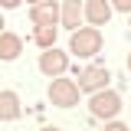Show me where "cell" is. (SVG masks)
<instances>
[{"label":"cell","mask_w":131,"mask_h":131,"mask_svg":"<svg viewBox=\"0 0 131 131\" xmlns=\"http://www.w3.org/2000/svg\"><path fill=\"white\" fill-rule=\"evenodd\" d=\"M66 66H69V56H66V52H59L56 46H46V52L39 56V69H43L46 75H62Z\"/></svg>","instance_id":"5b68a950"},{"label":"cell","mask_w":131,"mask_h":131,"mask_svg":"<svg viewBox=\"0 0 131 131\" xmlns=\"http://www.w3.org/2000/svg\"><path fill=\"white\" fill-rule=\"evenodd\" d=\"M36 43L43 49L52 46V43H56V26H39V30H36Z\"/></svg>","instance_id":"8fae6325"},{"label":"cell","mask_w":131,"mask_h":131,"mask_svg":"<svg viewBox=\"0 0 131 131\" xmlns=\"http://www.w3.org/2000/svg\"><path fill=\"white\" fill-rule=\"evenodd\" d=\"M108 79H112V75H108L105 66H89V69L79 75L75 85H79V92H98V89H105V82H108Z\"/></svg>","instance_id":"277c9868"},{"label":"cell","mask_w":131,"mask_h":131,"mask_svg":"<svg viewBox=\"0 0 131 131\" xmlns=\"http://www.w3.org/2000/svg\"><path fill=\"white\" fill-rule=\"evenodd\" d=\"M85 16H89V23L105 26L108 16H112V3H105V0H89V3H85Z\"/></svg>","instance_id":"52a82bcc"},{"label":"cell","mask_w":131,"mask_h":131,"mask_svg":"<svg viewBox=\"0 0 131 131\" xmlns=\"http://www.w3.org/2000/svg\"><path fill=\"white\" fill-rule=\"evenodd\" d=\"M20 49H23L20 36H13V33H0V59H3V62L16 59V56H20Z\"/></svg>","instance_id":"9c48e42d"},{"label":"cell","mask_w":131,"mask_h":131,"mask_svg":"<svg viewBox=\"0 0 131 131\" xmlns=\"http://www.w3.org/2000/svg\"><path fill=\"white\" fill-rule=\"evenodd\" d=\"M0 3H3L7 10H13V7H20V0H0Z\"/></svg>","instance_id":"5bb4252c"},{"label":"cell","mask_w":131,"mask_h":131,"mask_svg":"<svg viewBox=\"0 0 131 131\" xmlns=\"http://www.w3.org/2000/svg\"><path fill=\"white\" fill-rule=\"evenodd\" d=\"M89 108H92V115H95V118H115V115L121 112V98H118V92L98 89V92H92Z\"/></svg>","instance_id":"6da1fadb"},{"label":"cell","mask_w":131,"mask_h":131,"mask_svg":"<svg viewBox=\"0 0 131 131\" xmlns=\"http://www.w3.org/2000/svg\"><path fill=\"white\" fill-rule=\"evenodd\" d=\"M49 102L59 105V108L79 105V85H75L72 79H56L52 85H49Z\"/></svg>","instance_id":"3957f363"},{"label":"cell","mask_w":131,"mask_h":131,"mask_svg":"<svg viewBox=\"0 0 131 131\" xmlns=\"http://www.w3.org/2000/svg\"><path fill=\"white\" fill-rule=\"evenodd\" d=\"M43 131H59V128H56V125H52V128H43Z\"/></svg>","instance_id":"9a60e30c"},{"label":"cell","mask_w":131,"mask_h":131,"mask_svg":"<svg viewBox=\"0 0 131 131\" xmlns=\"http://www.w3.org/2000/svg\"><path fill=\"white\" fill-rule=\"evenodd\" d=\"M79 16H82V10H79V0H66V7H62V13H59V20H62V26H79Z\"/></svg>","instance_id":"30bf717a"},{"label":"cell","mask_w":131,"mask_h":131,"mask_svg":"<svg viewBox=\"0 0 131 131\" xmlns=\"http://www.w3.org/2000/svg\"><path fill=\"white\" fill-rule=\"evenodd\" d=\"M69 49H72L75 56H95L98 49H102V33H98V26L75 30V33H72V43H69Z\"/></svg>","instance_id":"7a4b0ae2"},{"label":"cell","mask_w":131,"mask_h":131,"mask_svg":"<svg viewBox=\"0 0 131 131\" xmlns=\"http://www.w3.org/2000/svg\"><path fill=\"white\" fill-rule=\"evenodd\" d=\"M128 69H131V56H128Z\"/></svg>","instance_id":"e0dca14e"},{"label":"cell","mask_w":131,"mask_h":131,"mask_svg":"<svg viewBox=\"0 0 131 131\" xmlns=\"http://www.w3.org/2000/svg\"><path fill=\"white\" fill-rule=\"evenodd\" d=\"M20 118V98L16 92H0V121H13Z\"/></svg>","instance_id":"ba28073f"},{"label":"cell","mask_w":131,"mask_h":131,"mask_svg":"<svg viewBox=\"0 0 131 131\" xmlns=\"http://www.w3.org/2000/svg\"><path fill=\"white\" fill-rule=\"evenodd\" d=\"M115 10H125V13H131V0H112Z\"/></svg>","instance_id":"7c38bea8"},{"label":"cell","mask_w":131,"mask_h":131,"mask_svg":"<svg viewBox=\"0 0 131 131\" xmlns=\"http://www.w3.org/2000/svg\"><path fill=\"white\" fill-rule=\"evenodd\" d=\"M0 26H3V20H0ZM0 33H3V30H0Z\"/></svg>","instance_id":"ac0fdd59"},{"label":"cell","mask_w":131,"mask_h":131,"mask_svg":"<svg viewBox=\"0 0 131 131\" xmlns=\"http://www.w3.org/2000/svg\"><path fill=\"white\" fill-rule=\"evenodd\" d=\"M33 23H36V26H56V23H59V7H56L52 0L36 3V7H33Z\"/></svg>","instance_id":"8992f818"},{"label":"cell","mask_w":131,"mask_h":131,"mask_svg":"<svg viewBox=\"0 0 131 131\" xmlns=\"http://www.w3.org/2000/svg\"><path fill=\"white\" fill-rule=\"evenodd\" d=\"M33 3H46V0H33Z\"/></svg>","instance_id":"2e32d148"},{"label":"cell","mask_w":131,"mask_h":131,"mask_svg":"<svg viewBox=\"0 0 131 131\" xmlns=\"http://www.w3.org/2000/svg\"><path fill=\"white\" fill-rule=\"evenodd\" d=\"M105 131H128L125 125H118V121H112V125H105Z\"/></svg>","instance_id":"4fadbf2b"}]
</instances>
